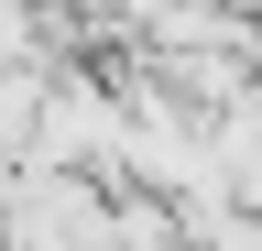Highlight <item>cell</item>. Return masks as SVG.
<instances>
[{
  "label": "cell",
  "instance_id": "obj_1",
  "mask_svg": "<svg viewBox=\"0 0 262 251\" xmlns=\"http://www.w3.org/2000/svg\"><path fill=\"white\" fill-rule=\"evenodd\" d=\"M0 251H110V186L77 164H11Z\"/></svg>",
  "mask_w": 262,
  "mask_h": 251
},
{
  "label": "cell",
  "instance_id": "obj_2",
  "mask_svg": "<svg viewBox=\"0 0 262 251\" xmlns=\"http://www.w3.org/2000/svg\"><path fill=\"white\" fill-rule=\"evenodd\" d=\"M22 164H77V175L110 186V164H120V87L88 77V66H44V99H33Z\"/></svg>",
  "mask_w": 262,
  "mask_h": 251
},
{
  "label": "cell",
  "instance_id": "obj_3",
  "mask_svg": "<svg viewBox=\"0 0 262 251\" xmlns=\"http://www.w3.org/2000/svg\"><path fill=\"white\" fill-rule=\"evenodd\" d=\"M229 11H262V0H229Z\"/></svg>",
  "mask_w": 262,
  "mask_h": 251
}]
</instances>
